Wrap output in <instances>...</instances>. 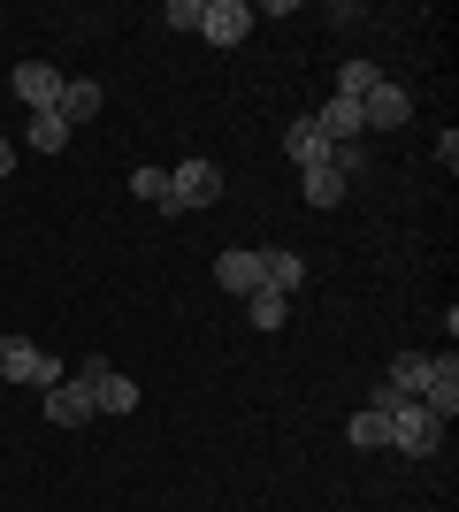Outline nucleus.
<instances>
[{
	"mask_svg": "<svg viewBox=\"0 0 459 512\" xmlns=\"http://www.w3.org/2000/svg\"><path fill=\"white\" fill-rule=\"evenodd\" d=\"M345 436H352V451H391V413H352V428H345Z\"/></svg>",
	"mask_w": 459,
	"mask_h": 512,
	"instance_id": "15",
	"label": "nucleus"
},
{
	"mask_svg": "<svg viewBox=\"0 0 459 512\" xmlns=\"http://www.w3.org/2000/svg\"><path fill=\"white\" fill-rule=\"evenodd\" d=\"M92 413H138V383H131V375H108V383H92Z\"/></svg>",
	"mask_w": 459,
	"mask_h": 512,
	"instance_id": "16",
	"label": "nucleus"
},
{
	"mask_svg": "<svg viewBox=\"0 0 459 512\" xmlns=\"http://www.w3.org/2000/svg\"><path fill=\"white\" fill-rule=\"evenodd\" d=\"M69 138H77V130H69L54 107H46V115H31V130H23V146H39V153H62Z\"/></svg>",
	"mask_w": 459,
	"mask_h": 512,
	"instance_id": "17",
	"label": "nucleus"
},
{
	"mask_svg": "<svg viewBox=\"0 0 459 512\" xmlns=\"http://www.w3.org/2000/svg\"><path fill=\"white\" fill-rule=\"evenodd\" d=\"M253 23H261V16H253L245 0H207V8H199V39H207V46H238Z\"/></svg>",
	"mask_w": 459,
	"mask_h": 512,
	"instance_id": "4",
	"label": "nucleus"
},
{
	"mask_svg": "<svg viewBox=\"0 0 459 512\" xmlns=\"http://www.w3.org/2000/svg\"><path fill=\"white\" fill-rule=\"evenodd\" d=\"M437 169H444V176L459 169V130H444V138H437Z\"/></svg>",
	"mask_w": 459,
	"mask_h": 512,
	"instance_id": "23",
	"label": "nucleus"
},
{
	"mask_svg": "<svg viewBox=\"0 0 459 512\" xmlns=\"http://www.w3.org/2000/svg\"><path fill=\"white\" fill-rule=\"evenodd\" d=\"M261 283H268V291H284V299H299V291H306V260L291 253V245H268V253H261Z\"/></svg>",
	"mask_w": 459,
	"mask_h": 512,
	"instance_id": "11",
	"label": "nucleus"
},
{
	"mask_svg": "<svg viewBox=\"0 0 459 512\" xmlns=\"http://www.w3.org/2000/svg\"><path fill=\"white\" fill-rule=\"evenodd\" d=\"M329 169L345 176V184H352V176H368V146H329Z\"/></svg>",
	"mask_w": 459,
	"mask_h": 512,
	"instance_id": "21",
	"label": "nucleus"
},
{
	"mask_svg": "<svg viewBox=\"0 0 459 512\" xmlns=\"http://www.w3.org/2000/svg\"><path fill=\"white\" fill-rule=\"evenodd\" d=\"M169 199H176V214H184V207H215V199H222V169H215V161H184V169H169Z\"/></svg>",
	"mask_w": 459,
	"mask_h": 512,
	"instance_id": "3",
	"label": "nucleus"
},
{
	"mask_svg": "<svg viewBox=\"0 0 459 512\" xmlns=\"http://www.w3.org/2000/svg\"><path fill=\"white\" fill-rule=\"evenodd\" d=\"M100 107H108V92L92 85V77H77V85H62V107H54V115H62V123L77 130V123H92Z\"/></svg>",
	"mask_w": 459,
	"mask_h": 512,
	"instance_id": "13",
	"label": "nucleus"
},
{
	"mask_svg": "<svg viewBox=\"0 0 459 512\" xmlns=\"http://www.w3.org/2000/svg\"><path fill=\"white\" fill-rule=\"evenodd\" d=\"M46 421H54V428H85V421H92V390L62 375V383L46 390Z\"/></svg>",
	"mask_w": 459,
	"mask_h": 512,
	"instance_id": "10",
	"label": "nucleus"
},
{
	"mask_svg": "<svg viewBox=\"0 0 459 512\" xmlns=\"http://www.w3.org/2000/svg\"><path fill=\"white\" fill-rule=\"evenodd\" d=\"M299 192H306V207H345V192H352V184H345V176H337V169L322 161V169H299Z\"/></svg>",
	"mask_w": 459,
	"mask_h": 512,
	"instance_id": "14",
	"label": "nucleus"
},
{
	"mask_svg": "<svg viewBox=\"0 0 459 512\" xmlns=\"http://www.w3.org/2000/svg\"><path fill=\"white\" fill-rule=\"evenodd\" d=\"M444 444V421L421 398H406V406H391V451H414V459H429V451Z\"/></svg>",
	"mask_w": 459,
	"mask_h": 512,
	"instance_id": "2",
	"label": "nucleus"
},
{
	"mask_svg": "<svg viewBox=\"0 0 459 512\" xmlns=\"http://www.w3.org/2000/svg\"><path fill=\"white\" fill-rule=\"evenodd\" d=\"M421 406L437 413V421H452V413H459V360H452V352H437V360H429V383H421Z\"/></svg>",
	"mask_w": 459,
	"mask_h": 512,
	"instance_id": "7",
	"label": "nucleus"
},
{
	"mask_svg": "<svg viewBox=\"0 0 459 512\" xmlns=\"http://www.w3.org/2000/svg\"><path fill=\"white\" fill-rule=\"evenodd\" d=\"M375 85H383V69H375V62H345V69H337V100H368Z\"/></svg>",
	"mask_w": 459,
	"mask_h": 512,
	"instance_id": "19",
	"label": "nucleus"
},
{
	"mask_svg": "<svg viewBox=\"0 0 459 512\" xmlns=\"http://www.w3.org/2000/svg\"><path fill=\"white\" fill-rule=\"evenodd\" d=\"M215 283L238 291V299H253V291H261V253H253V245H230V253L215 260Z\"/></svg>",
	"mask_w": 459,
	"mask_h": 512,
	"instance_id": "8",
	"label": "nucleus"
},
{
	"mask_svg": "<svg viewBox=\"0 0 459 512\" xmlns=\"http://www.w3.org/2000/svg\"><path fill=\"white\" fill-rule=\"evenodd\" d=\"M16 169V138H0V176Z\"/></svg>",
	"mask_w": 459,
	"mask_h": 512,
	"instance_id": "24",
	"label": "nucleus"
},
{
	"mask_svg": "<svg viewBox=\"0 0 459 512\" xmlns=\"http://www.w3.org/2000/svg\"><path fill=\"white\" fill-rule=\"evenodd\" d=\"M284 153L299 161V169H322V161H329V138H322V123H314V115H299V123L284 130Z\"/></svg>",
	"mask_w": 459,
	"mask_h": 512,
	"instance_id": "12",
	"label": "nucleus"
},
{
	"mask_svg": "<svg viewBox=\"0 0 459 512\" xmlns=\"http://www.w3.org/2000/svg\"><path fill=\"white\" fill-rule=\"evenodd\" d=\"M314 123H322L329 146H360V138H368V123H360V100H337V92L322 100V115H314Z\"/></svg>",
	"mask_w": 459,
	"mask_h": 512,
	"instance_id": "9",
	"label": "nucleus"
},
{
	"mask_svg": "<svg viewBox=\"0 0 459 512\" xmlns=\"http://www.w3.org/2000/svg\"><path fill=\"white\" fill-rule=\"evenodd\" d=\"M245 314H253V329H284V321H291V299H284V291H268V283H261V291L245 299Z\"/></svg>",
	"mask_w": 459,
	"mask_h": 512,
	"instance_id": "18",
	"label": "nucleus"
},
{
	"mask_svg": "<svg viewBox=\"0 0 459 512\" xmlns=\"http://www.w3.org/2000/svg\"><path fill=\"white\" fill-rule=\"evenodd\" d=\"M199 8H207V0H169V8H161V23H176V31H199Z\"/></svg>",
	"mask_w": 459,
	"mask_h": 512,
	"instance_id": "22",
	"label": "nucleus"
},
{
	"mask_svg": "<svg viewBox=\"0 0 459 512\" xmlns=\"http://www.w3.org/2000/svg\"><path fill=\"white\" fill-rule=\"evenodd\" d=\"M360 123H368L375 138H383V130H398V123H414V92H406V85H391V77H383V85H375L368 100H360Z\"/></svg>",
	"mask_w": 459,
	"mask_h": 512,
	"instance_id": "5",
	"label": "nucleus"
},
{
	"mask_svg": "<svg viewBox=\"0 0 459 512\" xmlns=\"http://www.w3.org/2000/svg\"><path fill=\"white\" fill-rule=\"evenodd\" d=\"M8 85H16V100L31 107V115H46V107H62V69H46V62H16V77H8Z\"/></svg>",
	"mask_w": 459,
	"mask_h": 512,
	"instance_id": "6",
	"label": "nucleus"
},
{
	"mask_svg": "<svg viewBox=\"0 0 459 512\" xmlns=\"http://www.w3.org/2000/svg\"><path fill=\"white\" fill-rule=\"evenodd\" d=\"M131 192L146 199V207H161V214H176V199H169V169H131Z\"/></svg>",
	"mask_w": 459,
	"mask_h": 512,
	"instance_id": "20",
	"label": "nucleus"
},
{
	"mask_svg": "<svg viewBox=\"0 0 459 512\" xmlns=\"http://www.w3.org/2000/svg\"><path fill=\"white\" fill-rule=\"evenodd\" d=\"M0 383L54 390V383H62V360H54V352H39V344H23V337H0Z\"/></svg>",
	"mask_w": 459,
	"mask_h": 512,
	"instance_id": "1",
	"label": "nucleus"
}]
</instances>
